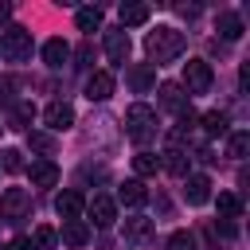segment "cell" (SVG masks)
Instances as JSON below:
<instances>
[{"instance_id":"cell-28","label":"cell","mask_w":250,"mask_h":250,"mask_svg":"<svg viewBox=\"0 0 250 250\" xmlns=\"http://www.w3.org/2000/svg\"><path fill=\"white\" fill-rule=\"evenodd\" d=\"M27 145L35 152H55V137L51 133H39V129H27Z\"/></svg>"},{"instance_id":"cell-20","label":"cell","mask_w":250,"mask_h":250,"mask_svg":"<svg viewBox=\"0 0 250 250\" xmlns=\"http://www.w3.org/2000/svg\"><path fill=\"white\" fill-rule=\"evenodd\" d=\"M148 16H152L148 4H121V27H141L148 23Z\"/></svg>"},{"instance_id":"cell-6","label":"cell","mask_w":250,"mask_h":250,"mask_svg":"<svg viewBox=\"0 0 250 250\" xmlns=\"http://www.w3.org/2000/svg\"><path fill=\"white\" fill-rule=\"evenodd\" d=\"M27 176H31V188H55L59 184V164L51 156H39L27 164Z\"/></svg>"},{"instance_id":"cell-13","label":"cell","mask_w":250,"mask_h":250,"mask_svg":"<svg viewBox=\"0 0 250 250\" xmlns=\"http://www.w3.org/2000/svg\"><path fill=\"white\" fill-rule=\"evenodd\" d=\"M184 199L191 207H203L211 199V176H188V188H184Z\"/></svg>"},{"instance_id":"cell-2","label":"cell","mask_w":250,"mask_h":250,"mask_svg":"<svg viewBox=\"0 0 250 250\" xmlns=\"http://www.w3.org/2000/svg\"><path fill=\"white\" fill-rule=\"evenodd\" d=\"M125 137L137 141V145L152 141V137H156V109L145 105V102H133V105L125 109Z\"/></svg>"},{"instance_id":"cell-22","label":"cell","mask_w":250,"mask_h":250,"mask_svg":"<svg viewBox=\"0 0 250 250\" xmlns=\"http://www.w3.org/2000/svg\"><path fill=\"white\" fill-rule=\"evenodd\" d=\"M199 125H203V133H207V137H223V133L230 129L227 113H219V109H207V113L199 117Z\"/></svg>"},{"instance_id":"cell-4","label":"cell","mask_w":250,"mask_h":250,"mask_svg":"<svg viewBox=\"0 0 250 250\" xmlns=\"http://www.w3.org/2000/svg\"><path fill=\"white\" fill-rule=\"evenodd\" d=\"M211 82H215V74H211L207 59H188L184 62V86H188V94H207Z\"/></svg>"},{"instance_id":"cell-38","label":"cell","mask_w":250,"mask_h":250,"mask_svg":"<svg viewBox=\"0 0 250 250\" xmlns=\"http://www.w3.org/2000/svg\"><path fill=\"white\" fill-rule=\"evenodd\" d=\"M0 129H4V125H0Z\"/></svg>"},{"instance_id":"cell-24","label":"cell","mask_w":250,"mask_h":250,"mask_svg":"<svg viewBox=\"0 0 250 250\" xmlns=\"http://www.w3.org/2000/svg\"><path fill=\"white\" fill-rule=\"evenodd\" d=\"M215 27H219L223 39H238V35H242V16H234V12H219Z\"/></svg>"},{"instance_id":"cell-8","label":"cell","mask_w":250,"mask_h":250,"mask_svg":"<svg viewBox=\"0 0 250 250\" xmlns=\"http://www.w3.org/2000/svg\"><path fill=\"white\" fill-rule=\"evenodd\" d=\"M86 211H90L94 227H113V223H117V203H113L109 195H94V199L86 203Z\"/></svg>"},{"instance_id":"cell-36","label":"cell","mask_w":250,"mask_h":250,"mask_svg":"<svg viewBox=\"0 0 250 250\" xmlns=\"http://www.w3.org/2000/svg\"><path fill=\"white\" fill-rule=\"evenodd\" d=\"M176 12H180V16H188V20H195V16H199V8H195V4H180Z\"/></svg>"},{"instance_id":"cell-33","label":"cell","mask_w":250,"mask_h":250,"mask_svg":"<svg viewBox=\"0 0 250 250\" xmlns=\"http://www.w3.org/2000/svg\"><path fill=\"white\" fill-rule=\"evenodd\" d=\"M74 59H78L74 66H94V47H90V43H82V47L74 51Z\"/></svg>"},{"instance_id":"cell-26","label":"cell","mask_w":250,"mask_h":250,"mask_svg":"<svg viewBox=\"0 0 250 250\" xmlns=\"http://www.w3.org/2000/svg\"><path fill=\"white\" fill-rule=\"evenodd\" d=\"M156 168H160V156L156 152H137L133 156V172L137 176H156Z\"/></svg>"},{"instance_id":"cell-23","label":"cell","mask_w":250,"mask_h":250,"mask_svg":"<svg viewBox=\"0 0 250 250\" xmlns=\"http://www.w3.org/2000/svg\"><path fill=\"white\" fill-rule=\"evenodd\" d=\"M238 215H242V199L234 191H219V219L223 223H234Z\"/></svg>"},{"instance_id":"cell-32","label":"cell","mask_w":250,"mask_h":250,"mask_svg":"<svg viewBox=\"0 0 250 250\" xmlns=\"http://www.w3.org/2000/svg\"><path fill=\"white\" fill-rule=\"evenodd\" d=\"M31 121H35V105L31 102H20L16 105V125L20 129H31Z\"/></svg>"},{"instance_id":"cell-31","label":"cell","mask_w":250,"mask_h":250,"mask_svg":"<svg viewBox=\"0 0 250 250\" xmlns=\"http://www.w3.org/2000/svg\"><path fill=\"white\" fill-rule=\"evenodd\" d=\"M0 164H4V172H20L23 168V152L20 148H4L0 152Z\"/></svg>"},{"instance_id":"cell-14","label":"cell","mask_w":250,"mask_h":250,"mask_svg":"<svg viewBox=\"0 0 250 250\" xmlns=\"http://www.w3.org/2000/svg\"><path fill=\"white\" fill-rule=\"evenodd\" d=\"M82 207H86V199H82L78 191H62V195H55V211H59V219H62V223L78 219V215H82Z\"/></svg>"},{"instance_id":"cell-7","label":"cell","mask_w":250,"mask_h":250,"mask_svg":"<svg viewBox=\"0 0 250 250\" xmlns=\"http://www.w3.org/2000/svg\"><path fill=\"white\" fill-rule=\"evenodd\" d=\"M105 55H109V62L125 66V59H129V31L125 27H109L105 31Z\"/></svg>"},{"instance_id":"cell-18","label":"cell","mask_w":250,"mask_h":250,"mask_svg":"<svg viewBox=\"0 0 250 250\" xmlns=\"http://www.w3.org/2000/svg\"><path fill=\"white\" fill-rule=\"evenodd\" d=\"M62 242L74 246V250L86 246V242H90V223H86V219H70V223H62Z\"/></svg>"},{"instance_id":"cell-16","label":"cell","mask_w":250,"mask_h":250,"mask_svg":"<svg viewBox=\"0 0 250 250\" xmlns=\"http://www.w3.org/2000/svg\"><path fill=\"white\" fill-rule=\"evenodd\" d=\"M160 105L172 109V113H188V109H191V105H188V94H184L176 82H164V86H160Z\"/></svg>"},{"instance_id":"cell-9","label":"cell","mask_w":250,"mask_h":250,"mask_svg":"<svg viewBox=\"0 0 250 250\" xmlns=\"http://www.w3.org/2000/svg\"><path fill=\"white\" fill-rule=\"evenodd\" d=\"M125 78H129V86H133L137 94H148V90L156 86V66H148V62H133V66H125Z\"/></svg>"},{"instance_id":"cell-12","label":"cell","mask_w":250,"mask_h":250,"mask_svg":"<svg viewBox=\"0 0 250 250\" xmlns=\"http://www.w3.org/2000/svg\"><path fill=\"white\" fill-rule=\"evenodd\" d=\"M109 94H113V74L109 70H94L90 82H86V98L90 102H105Z\"/></svg>"},{"instance_id":"cell-29","label":"cell","mask_w":250,"mask_h":250,"mask_svg":"<svg viewBox=\"0 0 250 250\" xmlns=\"http://www.w3.org/2000/svg\"><path fill=\"white\" fill-rule=\"evenodd\" d=\"M227 152H230L234 160H242V156L250 152V133H230V141H227Z\"/></svg>"},{"instance_id":"cell-35","label":"cell","mask_w":250,"mask_h":250,"mask_svg":"<svg viewBox=\"0 0 250 250\" xmlns=\"http://www.w3.org/2000/svg\"><path fill=\"white\" fill-rule=\"evenodd\" d=\"M4 102H12V82H8V78H0V105H4Z\"/></svg>"},{"instance_id":"cell-3","label":"cell","mask_w":250,"mask_h":250,"mask_svg":"<svg viewBox=\"0 0 250 250\" xmlns=\"http://www.w3.org/2000/svg\"><path fill=\"white\" fill-rule=\"evenodd\" d=\"M0 55H4L8 62H23V59H31V31L20 27V23L4 27V35H0Z\"/></svg>"},{"instance_id":"cell-27","label":"cell","mask_w":250,"mask_h":250,"mask_svg":"<svg viewBox=\"0 0 250 250\" xmlns=\"http://www.w3.org/2000/svg\"><path fill=\"white\" fill-rule=\"evenodd\" d=\"M168 250H199V242H195L191 230H172L168 234Z\"/></svg>"},{"instance_id":"cell-30","label":"cell","mask_w":250,"mask_h":250,"mask_svg":"<svg viewBox=\"0 0 250 250\" xmlns=\"http://www.w3.org/2000/svg\"><path fill=\"white\" fill-rule=\"evenodd\" d=\"M31 242H35V250H55V242H59V234H55L51 227H35V234H31Z\"/></svg>"},{"instance_id":"cell-21","label":"cell","mask_w":250,"mask_h":250,"mask_svg":"<svg viewBox=\"0 0 250 250\" xmlns=\"http://www.w3.org/2000/svg\"><path fill=\"white\" fill-rule=\"evenodd\" d=\"M66 59H70L66 39H47V43H43V62H47V66H62Z\"/></svg>"},{"instance_id":"cell-37","label":"cell","mask_w":250,"mask_h":250,"mask_svg":"<svg viewBox=\"0 0 250 250\" xmlns=\"http://www.w3.org/2000/svg\"><path fill=\"white\" fill-rule=\"evenodd\" d=\"M8 16H12V4H8V0H0V23H4Z\"/></svg>"},{"instance_id":"cell-11","label":"cell","mask_w":250,"mask_h":250,"mask_svg":"<svg viewBox=\"0 0 250 250\" xmlns=\"http://www.w3.org/2000/svg\"><path fill=\"white\" fill-rule=\"evenodd\" d=\"M203 234H207V242H211L215 250H230V246H234V223H223V219H219V223H207Z\"/></svg>"},{"instance_id":"cell-5","label":"cell","mask_w":250,"mask_h":250,"mask_svg":"<svg viewBox=\"0 0 250 250\" xmlns=\"http://www.w3.org/2000/svg\"><path fill=\"white\" fill-rule=\"evenodd\" d=\"M27 211H31V191L27 188H4V195H0V219L16 223Z\"/></svg>"},{"instance_id":"cell-10","label":"cell","mask_w":250,"mask_h":250,"mask_svg":"<svg viewBox=\"0 0 250 250\" xmlns=\"http://www.w3.org/2000/svg\"><path fill=\"white\" fill-rule=\"evenodd\" d=\"M43 121H47V129H51V133H62V129H70V125H74V109H70L66 102H51V105L43 109Z\"/></svg>"},{"instance_id":"cell-1","label":"cell","mask_w":250,"mask_h":250,"mask_svg":"<svg viewBox=\"0 0 250 250\" xmlns=\"http://www.w3.org/2000/svg\"><path fill=\"white\" fill-rule=\"evenodd\" d=\"M184 47H188V35L176 31V27H168V23H164V27H152V31L145 35V55L152 59L148 66H164V62L180 59Z\"/></svg>"},{"instance_id":"cell-25","label":"cell","mask_w":250,"mask_h":250,"mask_svg":"<svg viewBox=\"0 0 250 250\" xmlns=\"http://www.w3.org/2000/svg\"><path fill=\"white\" fill-rule=\"evenodd\" d=\"M74 23H78V31H98L102 27V8H78Z\"/></svg>"},{"instance_id":"cell-17","label":"cell","mask_w":250,"mask_h":250,"mask_svg":"<svg viewBox=\"0 0 250 250\" xmlns=\"http://www.w3.org/2000/svg\"><path fill=\"white\" fill-rule=\"evenodd\" d=\"M160 168H168V172L180 176V180L191 176V160H188V152H180V148H168V152L160 156Z\"/></svg>"},{"instance_id":"cell-34","label":"cell","mask_w":250,"mask_h":250,"mask_svg":"<svg viewBox=\"0 0 250 250\" xmlns=\"http://www.w3.org/2000/svg\"><path fill=\"white\" fill-rule=\"evenodd\" d=\"M8 250H35V242H31V234H20V238L8 242Z\"/></svg>"},{"instance_id":"cell-19","label":"cell","mask_w":250,"mask_h":250,"mask_svg":"<svg viewBox=\"0 0 250 250\" xmlns=\"http://www.w3.org/2000/svg\"><path fill=\"white\" fill-rule=\"evenodd\" d=\"M117 199H121L125 207H141V203L148 199V188H145L141 180H125V184L117 188Z\"/></svg>"},{"instance_id":"cell-15","label":"cell","mask_w":250,"mask_h":250,"mask_svg":"<svg viewBox=\"0 0 250 250\" xmlns=\"http://www.w3.org/2000/svg\"><path fill=\"white\" fill-rule=\"evenodd\" d=\"M152 230H156V223H152V219H145V215H129V219H125V238H129V242H137V246H141V242H148V238H152Z\"/></svg>"}]
</instances>
